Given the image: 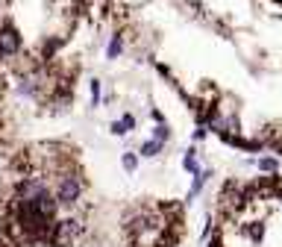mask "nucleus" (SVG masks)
<instances>
[{
  "label": "nucleus",
  "mask_w": 282,
  "mask_h": 247,
  "mask_svg": "<svg viewBox=\"0 0 282 247\" xmlns=\"http://www.w3.org/2000/svg\"><path fill=\"white\" fill-rule=\"evenodd\" d=\"M50 192L56 197L59 209L74 212L80 203H83V194H85V176L80 174L77 165H65L59 171H53V182H50Z\"/></svg>",
  "instance_id": "1"
},
{
  "label": "nucleus",
  "mask_w": 282,
  "mask_h": 247,
  "mask_svg": "<svg viewBox=\"0 0 282 247\" xmlns=\"http://www.w3.org/2000/svg\"><path fill=\"white\" fill-rule=\"evenodd\" d=\"M21 50H24V38L18 33V27L12 21H3L0 24V59H15Z\"/></svg>",
  "instance_id": "2"
},
{
  "label": "nucleus",
  "mask_w": 282,
  "mask_h": 247,
  "mask_svg": "<svg viewBox=\"0 0 282 247\" xmlns=\"http://www.w3.org/2000/svg\"><path fill=\"white\" fill-rule=\"evenodd\" d=\"M191 176H194V179H191V189H188V197H185V203H194V200H197L200 192H203V189L209 186V179L215 176V171H212V168H200L197 174H191Z\"/></svg>",
  "instance_id": "3"
},
{
  "label": "nucleus",
  "mask_w": 282,
  "mask_h": 247,
  "mask_svg": "<svg viewBox=\"0 0 282 247\" xmlns=\"http://www.w3.org/2000/svg\"><path fill=\"white\" fill-rule=\"evenodd\" d=\"M244 235H247V241L250 244H262V241H265V224H262V221H250L247 227H244Z\"/></svg>",
  "instance_id": "4"
},
{
  "label": "nucleus",
  "mask_w": 282,
  "mask_h": 247,
  "mask_svg": "<svg viewBox=\"0 0 282 247\" xmlns=\"http://www.w3.org/2000/svg\"><path fill=\"white\" fill-rule=\"evenodd\" d=\"M162 150H165V144H159V141H153V139L138 144V156L141 159H156V156H162Z\"/></svg>",
  "instance_id": "5"
},
{
  "label": "nucleus",
  "mask_w": 282,
  "mask_h": 247,
  "mask_svg": "<svg viewBox=\"0 0 282 247\" xmlns=\"http://www.w3.org/2000/svg\"><path fill=\"white\" fill-rule=\"evenodd\" d=\"M138 162H141L138 150H124V153H121V168H124L127 174H135V171H138Z\"/></svg>",
  "instance_id": "6"
},
{
  "label": "nucleus",
  "mask_w": 282,
  "mask_h": 247,
  "mask_svg": "<svg viewBox=\"0 0 282 247\" xmlns=\"http://www.w3.org/2000/svg\"><path fill=\"white\" fill-rule=\"evenodd\" d=\"M256 168H259V171H262V174H279V159L276 156H259L256 159Z\"/></svg>",
  "instance_id": "7"
},
{
  "label": "nucleus",
  "mask_w": 282,
  "mask_h": 247,
  "mask_svg": "<svg viewBox=\"0 0 282 247\" xmlns=\"http://www.w3.org/2000/svg\"><path fill=\"white\" fill-rule=\"evenodd\" d=\"M121 53H124V35L115 33L112 38H109V44H106V59L112 62V59H118Z\"/></svg>",
  "instance_id": "8"
},
{
  "label": "nucleus",
  "mask_w": 282,
  "mask_h": 247,
  "mask_svg": "<svg viewBox=\"0 0 282 247\" xmlns=\"http://www.w3.org/2000/svg\"><path fill=\"white\" fill-rule=\"evenodd\" d=\"M183 168L188 174H197L200 171V159H197V147H188L183 153Z\"/></svg>",
  "instance_id": "9"
},
{
  "label": "nucleus",
  "mask_w": 282,
  "mask_h": 247,
  "mask_svg": "<svg viewBox=\"0 0 282 247\" xmlns=\"http://www.w3.org/2000/svg\"><path fill=\"white\" fill-rule=\"evenodd\" d=\"M171 136H174V133H171L167 121L165 124H153V130H150V139L159 141V144H167V141H171Z\"/></svg>",
  "instance_id": "10"
},
{
  "label": "nucleus",
  "mask_w": 282,
  "mask_h": 247,
  "mask_svg": "<svg viewBox=\"0 0 282 247\" xmlns=\"http://www.w3.org/2000/svg\"><path fill=\"white\" fill-rule=\"evenodd\" d=\"M88 91H91V109H97L103 103V83L100 80H91L88 83Z\"/></svg>",
  "instance_id": "11"
},
{
  "label": "nucleus",
  "mask_w": 282,
  "mask_h": 247,
  "mask_svg": "<svg viewBox=\"0 0 282 247\" xmlns=\"http://www.w3.org/2000/svg\"><path fill=\"white\" fill-rule=\"evenodd\" d=\"M118 121L124 124V130H127V136H133V133H135V127H138V121H135V115H133V112H124V115H121Z\"/></svg>",
  "instance_id": "12"
},
{
  "label": "nucleus",
  "mask_w": 282,
  "mask_h": 247,
  "mask_svg": "<svg viewBox=\"0 0 282 247\" xmlns=\"http://www.w3.org/2000/svg\"><path fill=\"white\" fill-rule=\"evenodd\" d=\"M206 136H209V130H206L203 124H197V130H194V136H191V139H194V141H203Z\"/></svg>",
  "instance_id": "13"
},
{
  "label": "nucleus",
  "mask_w": 282,
  "mask_h": 247,
  "mask_svg": "<svg viewBox=\"0 0 282 247\" xmlns=\"http://www.w3.org/2000/svg\"><path fill=\"white\" fill-rule=\"evenodd\" d=\"M150 118H153L156 124H165V115H162L159 109H150Z\"/></svg>",
  "instance_id": "14"
},
{
  "label": "nucleus",
  "mask_w": 282,
  "mask_h": 247,
  "mask_svg": "<svg viewBox=\"0 0 282 247\" xmlns=\"http://www.w3.org/2000/svg\"><path fill=\"white\" fill-rule=\"evenodd\" d=\"M273 153H282V141H276V144H273Z\"/></svg>",
  "instance_id": "15"
}]
</instances>
